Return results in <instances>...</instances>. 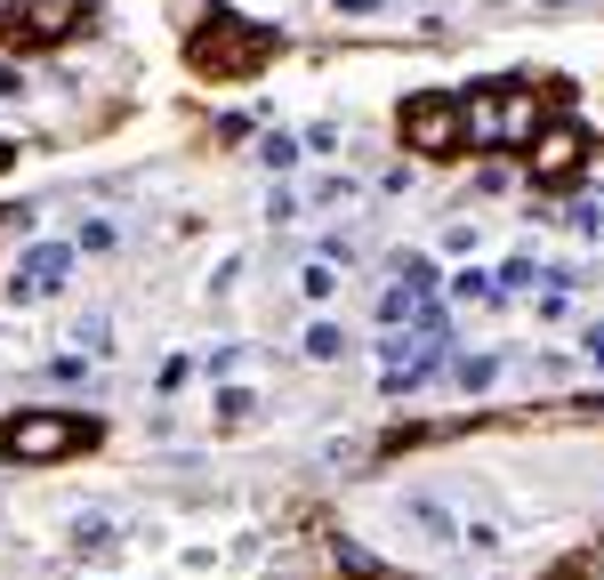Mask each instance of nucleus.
<instances>
[{"mask_svg":"<svg viewBox=\"0 0 604 580\" xmlns=\"http://www.w3.org/2000/svg\"><path fill=\"white\" fill-rule=\"evenodd\" d=\"M186 371H194V363H186V355H170V363L154 371V395H170V387H186Z\"/></svg>","mask_w":604,"mask_h":580,"instance_id":"obj_20","label":"nucleus"},{"mask_svg":"<svg viewBox=\"0 0 604 580\" xmlns=\"http://www.w3.org/2000/svg\"><path fill=\"white\" fill-rule=\"evenodd\" d=\"M581 355H588V363L604 371V323H588V338H581Z\"/></svg>","mask_w":604,"mask_h":580,"instance_id":"obj_24","label":"nucleus"},{"mask_svg":"<svg viewBox=\"0 0 604 580\" xmlns=\"http://www.w3.org/2000/svg\"><path fill=\"white\" fill-rule=\"evenodd\" d=\"M24 17V0H0V24H17Z\"/></svg>","mask_w":604,"mask_h":580,"instance_id":"obj_26","label":"nucleus"},{"mask_svg":"<svg viewBox=\"0 0 604 580\" xmlns=\"http://www.w3.org/2000/svg\"><path fill=\"white\" fill-rule=\"evenodd\" d=\"M73 347H89V355H113V323H106V315H81V323H73Z\"/></svg>","mask_w":604,"mask_h":580,"instance_id":"obj_13","label":"nucleus"},{"mask_svg":"<svg viewBox=\"0 0 604 580\" xmlns=\"http://www.w3.org/2000/svg\"><path fill=\"white\" fill-rule=\"evenodd\" d=\"M452 380H459V387H492V380H499V363H492V355H459V363H452Z\"/></svg>","mask_w":604,"mask_h":580,"instance_id":"obj_14","label":"nucleus"},{"mask_svg":"<svg viewBox=\"0 0 604 580\" xmlns=\"http://www.w3.org/2000/svg\"><path fill=\"white\" fill-rule=\"evenodd\" d=\"M266 218H275V226H290V218H298V194H290V186H275V201H266Z\"/></svg>","mask_w":604,"mask_h":580,"instance_id":"obj_22","label":"nucleus"},{"mask_svg":"<svg viewBox=\"0 0 604 580\" xmlns=\"http://www.w3.org/2000/svg\"><path fill=\"white\" fill-rule=\"evenodd\" d=\"M298 146H307V138H290V129H275V138H258V161H266V169H298Z\"/></svg>","mask_w":604,"mask_h":580,"instance_id":"obj_12","label":"nucleus"},{"mask_svg":"<svg viewBox=\"0 0 604 580\" xmlns=\"http://www.w3.org/2000/svg\"><path fill=\"white\" fill-rule=\"evenodd\" d=\"M548 580H596V557H564V564L548 572Z\"/></svg>","mask_w":604,"mask_h":580,"instance_id":"obj_23","label":"nucleus"},{"mask_svg":"<svg viewBox=\"0 0 604 580\" xmlns=\"http://www.w3.org/2000/svg\"><path fill=\"white\" fill-rule=\"evenodd\" d=\"M0 226H9V218H0Z\"/></svg>","mask_w":604,"mask_h":580,"instance_id":"obj_29","label":"nucleus"},{"mask_svg":"<svg viewBox=\"0 0 604 580\" xmlns=\"http://www.w3.org/2000/svg\"><path fill=\"white\" fill-rule=\"evenodd\" d=\"M403 524H412L427 549H459V517H452L435 492H412V500H403Z\"/></svg>","mask_w":604,"mask_h":580,"instance_id":"obj_7","label":"nucleus"},{"mask_svg":"<svg viewBox=\"0 0 604 580\" xmlns=\"http://www.w3.org/2000/svg\"><path fill=\"white\" fill-rule=\"evenodd\" d=\"M89 17V0H24V32H32V41H65V32H73Z\"/></svg>","mask_w":604,"mask_h":580,"instance_id":"obj_8","label":"nucleus"},{"mask_svg":"<svg viewBox=\"0 0 604 580\" xmlns=\"http://www.w3.org/2000/svg\"><path fill=\"white\" fill-rule=\"evenodd\" d=\"M73 250H113V226H106V218H89V226L73 234Z\"/></svg>","mask_w":604,"mask_h":580,"instance_id":"obj_19","label":"nucleus"},{"mask_svg":"<svg viewBox=\"0 0 604 580\" xmlns=\"http://www.w3.org/2000/svg\"><path fill=\"white\" fill-rule=\"evenodd\" d=\"M459 138H467V121H459V106H452L444 89H419L412 106H403V146H412V154L444 161V154H452Z\"/></svg>","mask_w":604,"mask_h":580,"instance_id":"obj_3","label":"nucleus"},{"mask_svg":"<svg viewBox=\"0 0 604 580\" xmlns=\"http://www.w3.org/2000/svg\"><path fill=\"white\" fill-rule=\"evenodd\" d=\"M9 161H17V146H0V169H9Z\"/></svg>","mask_w":604,"mask_h":580,"instance_id":"obj_27","label":"nucleus"},{"mask_svg":"<svg viewBox=\"0 0 604 580\" xmlns=\"http://www.w3.org/2000/svg\"><path fill=\"white\" fill-rule=\"evenodd\" d=\"M541 9H564V0H541Z\"/></svg>","mask_w":604,"mask_h":580,"instance_id":"obj_28","label":"nucleus"},{"mask_svg":"<svg viewBox=\"0 0 604 580\" xmlns=\"http://www.w3.org/2000/svg\"><path fill=\"white\" fill-rule=\"evenodd\" d=\"M298 298H315V306H330V298H339V266H330V258H315V266H298Z\"/></svg>","mask_w":604,"mask_h":580,"instance_id":"obj_9","label":"nucleus"},{"mask_svg":"<svg viewBox=\"0 0 604 580\" xmlns=\"http://www.w3.org/2000/svg\"><path fill=\"white\" fill-rule=\"evenodd\" d=\"M307 363H347V331L339 323H315L307 331Z\"/></svg>","mask_w":604,"mask_h":580,"instance_id":"obj_10","label":"nucleus"},{"mask_svg":"<svg viewBox=\"0 0 604 580\" xmlns=\"http://www.w3.org/2000/svg\"><path fill=\"white\" fill-rule=\"evenodd\" d=\"M106 435L89 412H17V420H0V452L24 460V468H41V460H73L89 452V443Z\"/></svg>","mask_w":604,"mask_h":580,"instance_id":"obj_2","label":"nucleus"},{"mask_svg":"<svg viewBox=\"0 0 604 580\" xmlns=\"http://www.w3.org/2000/svg\"><path fill=\"white\" fill-rule=\"evenodd\" d=\"M452 298H459V306H484V298H499V283H492V275H476V266H467V275L452 283Z\"/></svg>","mask_w":604,"mask_h":580,"instance_id":"obj_15","label":"nucleus"},{"mask_svg":"<svg viewBox=\"0 0 604 580\" xmlns=\"http://www.w3.org/2000/svg\"><path fill=\"white\" fill-rule=\"evenodd\" d=\"M65 275H73V250H65V243H32L17 258V275H9V298H57Z\"/></svg>","mask_w":604,"mask_h":580,"instance_id":"obj_4","label":"nucleus"},{"mask_svg":"<svg viewBox=\"0 0 604 580\" xmlns=\"http://www.w3.org/2000/svg\"><path fill=\"white\" fill-rule=\"evenodd\" d=\"M194 57V73H218V81H250L266 57H275V32L250 24V17H234V9H210L201 17V32L186 41Z\"/></svg>","mask_w":604,"mask_h":580,"instance_id":"obj_1","label":"nucleus"},{"mask_svg":"<svg viewBox=\"0 0 604 580\" xmlns=\"http://www.w3.org/2000/svg\"><path fill=\"white\" fill-rule=\"evenodd\" d=\"M459 549H476V557H492V549H499V524H476V517H467V524H459Z\"/></svg>","mask_w":604,"mask_h":580,"instance_id":"obj_17","label":"nucleus"},{"mask_svg":"<svg viewBox=\"0 0 604 580\" xmlns=\"http://www.w3.org/2000/svg\"><path fill=\"white\" fill-rule=\"evenodd\" d=\"M541 138V97H524V89H508L492 106V146H532Z\"/></svg>","mask_w":604,"mask_h":580,"instance_id":"obj_6","label":"nucleus"},{"mask_svg":"<svg viewBox=\"0 0 604 580\" xmlns=\"http://www.w3.org/2000/svg\"><path fill=\"white\" fill-rule=\"evenodd\" d=\"M339 564H347V572H363V580L379 572V564H372V549H363V540H339Z\"/></svg>","mask_w":604,"mask_h":580,"instance_id":"obj_21","label":"nucleus"},{"mask_svg":"<svg viewBox=\"0 0 604 580\" xmlns=\"http://www.w3.org/2000/svg\"><path fill=\"white\" fill-rule=\"evenodd\" d=\"M372 9H395V0H339V17H372Z\"/></svg>","mask_w":604,"mask_h":580,"instance_id":"obj_25","label":"nucleus"},{"mask_svg":"<svg viewBox=\"0 0 604 580\" xmlns=\"http://www.w3.org/2000/svg\"><path fill=\"white\" fill-rule=\"evenodd\" d=\"M73 549H81V557H106V549H113V517H81V524H73Z\"/></svg>","mask_w":604,"mask_h":580,"instance_id":"obj_11","label":"nucleus"},{"mask_svg":"<svg viewBox=\"0 0 604 580\" xmlns=\"http://www.w3.org/2000/svg\"><path fill=\"white\" fill-rule=\"evenodd\" d=\"M524 283H541V266H532V258H508V266H499V291H524Z\"/></svg>","mask_w":604,"mask_h":580,"instance_id":"obj_18","label":"nucleus"},{"mask_svg":"<svg viewBox=\"0 0 604 580\" xmlns=\"http://www.w3.org/2000/svg\"><path fill=\"white\" fill-rule=\"evenodd\" d=\"M581 154H588L581 121H548L541 138H532V169H541V178H564V169H581Z\"/></svg>","mask_w":604,"mask_h":580,"instance_id":"obj_5","label":"nucleus"},{"mask_svg":"<svg viewBox=\"0 0 604 580\" xmlns=\"http://www.w3.org/2000/svg\"><path fill=\"white\" fill-rule=\"evenodd\" d=\"M250 412H258V395H250V387H226V395H218V420H226V427H242Z\"/></svg>","mask_w":604,"mask_h":580,"instance_id":"obj_16","label":"nucleus"}]
</instances>
